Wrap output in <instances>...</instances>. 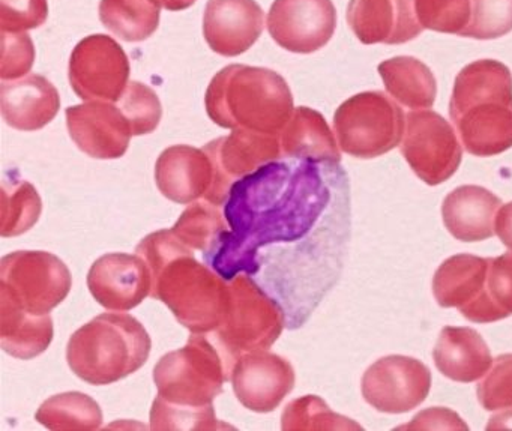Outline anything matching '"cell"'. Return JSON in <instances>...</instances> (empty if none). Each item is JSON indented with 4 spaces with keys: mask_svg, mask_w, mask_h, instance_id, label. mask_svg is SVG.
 I'll list each match as a JSON object with an SVG mask.
<instances>
[{
    "mask_svg": "<svg viewBox=\"0 0 512 431\" xmlns=\"http://www.w3.org/2000/svg\"><path fill=\"white\" fill-rule=\"evenodd\" d=\"M229 229L203 254L224 280L248 275L302 328L343 275L352 238V194L337 161L280 158L233 182Z\"/></svg>",
    "mask_w": 512,
    "mask_h": 431,
    "instance_id": "cell-1",
    "label": "cell"
},
{
    "mask_svg": "<svg viewBox=\"0 0 512 431\" xmlns=\"http://www.w3.org/2000/svg\"><path fill=\"white\" fill-rule=\"evenodd\" d=\"M193 251L172 230L151 233L136 248L151 269V298L164 302L193 334H211L223 322L229 281L199 262Z\"/></svg>",
    "mask_w": 512,
    "mask_h": 431,
    "instance_id": "cell-2",
    "label": "cell"
},
{
    "mask_svg": "<svg viewBox=\"0 0 512 431\" xmlns=\"http://www.w3.org/2000/svg\"><path fill=\"white\" fill-rule=\"evenodd\" d=\"M449 116L461 145L475 157L512 148V74L494 59L472 62L458 73Z\"/></svg>",
    "mask_w": 512,
    "mask_h": 431,
    "instance_id": "cell-3",
    "label": "cell"
},
{
    "mask_svg": "<svg viewBox=\"0 0 512 431\" xmlns=\"http://www.w3.org/2000/svg\"><path fill=\"white\" fill-rule=\"evenodd\" d=\"M205 107L218 127L266 134H281L295 110L292 91L280 74L238 64L212 79Z\"/></svg>",
    "mask_w": 512,
    "mask_h": 431,
    "instance_id": "cell-4",
    "label": "cell"
},
{
    "mask_svg": "<svg viewBox=\"0 0 512 431\" xmlns=\"http://www.w3.org/2000/svg\"><path fill=\"white\" fill-rule=\"evenodd\" d=\"M151 349V337L136 317L104 313L71 335L67 361L89 385H112L140 370Z\"/></svg>",
    "mask_w": 512,
    "mask_h": 431,
    "instance_id": "cell-5",
    "label": "cell"
},
{
    "mask_svg": "<svg viewBox=\"0 0 512 431\" xmlns=\"http://www.w3.org/2000/svg\"><path fill=\"white\" fill-rule=\"evenodd\" d=\"M284 328L283 308L248 275L229 281V302L214 337L230 374L239 356L269 349Z\"/></svg>",
    "mask_w": 512,
    "mask_h": 431,
    "instance_id": "cell-6",
    "label": "cell"
},
{
    "mask_svg": "<svg viewBox=\"0 0 512 431\" xmlns=\"http://www.w3.org/2000/svg\"><path fill=\"white\" fill-rule=\"evenodd\" d=\"M230 379L223 355L203 334H191L182 349L167 353L154 368L158 395L175 406H212Z\"/></svg>",
    "mask_w": 512,
    "mask_h": 431,
    "instance_id": "cell-7",
    "label": "cell"
},
{
    "mask_svg": "<svg viewBox=\"0 0 512 431\" xmlns=\"http://www.w3.org/2000/svg\"><path fill=\"white\" fill-rule=\"evenodd\" d=\"M406 121L391 97L380 91L361 92L344 101L334 115V131L341 151L371 160L401 145Z\"/></svg>",
    "mask_w": 512,
    "mask_h": 431,
    "instance_id": "cell-8",
    "label": "cell"
},
{
    "mask_svg": "<svg viewBox=\"0 0 512 431\" xmlns=\"http://www.w3.org/2000/svg\"><path fill=\"white\" fill-rule=\"evenodd\" d=\"M68 266L47 251H16L0 260V296L32 314H50L70 295Z\"/></svg>",
    "mask_w": 512,
    "mask_h": 431,
    "instance_id": "cell-9",
    "label": "cell"
},
{
    "mask_svg": "<svg viewBox=\"0 0 512 431\" xmlns=\"http://www.w3.org/2000/svg\"><path fill=\"white\" fill-rule=\"evenodd\" d=\"M400 151L413 173L431 187L451 179L463 160L454 128L433 110H419L406 116Z\"/></svg>",
    "mask_w": 512,
    "mask_h": 431,
    "instance_id": "cell-10",
    "label": "cell"
},
{
    "mask_svg": "<svg viewBox=\"0 0 512 431\" xmlns=\"http://www.w3.org/2000/svg\"><path fill=\"white\" fill-rule=\"evenodd\" d=\"M68 76L83 101L118 103L128 86L130 61L112 37L91 35L71 53Z\"/></svg>",
    "mask_w": 512,
    "mask_h": 431,
    "instance_id": "cell-11",
    "label": "cell"
},
{
    "mask_svg": "<svg viewBox=\"0 0 512 431\" xmlns=\"http://www.w3.org/2000/svg\"><path fill=\"white\" fill-rule=\"evenodd\" d=\"M361 389L364 400L379 412H410L430 394L431 371L410 356H385L365 371Z\"/></svg>",
    "mask_w": 512,
    "mask_h": 431,
    "instance_id": "cell-12",
    "label": "cell"
},
{
    "mask_svg": "<svg viewBox=\"0 0 512 431\" xmlns=\"http://www.w3.org/2000/svg\"><path fill=\"white\" fill-rule=\"evenodd\" d=\"M215 167L214 187L205 200L224 206L233 182L250 175L263 164L283 158L280 134L233 130L221 139L212 140L203 148Z\"/></svg>",
    "mask_w": 512,
    "mask_h": 431,
    "instance_id": "cell-13",
    "label": "cell"
},
{
    "mask_svg": "<svg viewBox=\"0 0 512 431\" xmlns=\"http://www.w3.org/2000/svg\"><path fill=\"white\" fill-rule=\"evenodd\" d=\"M266 25L281 49L310 55L334 37L337 10L332 0H274Z\"/></svg>",
    "mask_w": 512,
    "mask_h": 431,
    "instance_id": "cell-14",
    "label": "cell"
},
{
    "mask_svg": "<svg viewBox=\"0 0 512 431\" xmlns=\"http://www.w3.org/2000/svg\"><path fill=\"white\" fill-rule=\"evenodd\" d=\"M242 406L257 413L274 412L295 388V368L289 359L266 350L239 356L230 374Z\"/></svg>",
    "mask_w": 512,
    "mask_h": 431,
    "instance_id": "cell-15",
    "label": "cell"
},
{
    "mask_svg": "<svg viewBox=\"0 0 512 431\" xmlns=\"http://www.w3.org/2000/svg\"><path fill=\"white\" fill-rule=\"evenodd\" d=\"M67 127L80 151L97 160L124 157L133 131L124 113L115 103L89 101L68 107Z\"/></svg>",
    "mask_w": 512,
    "mask_h": 431,
    "instance_id": "cell-16",
    "label": "cell"
},
{
    "mask_svg": "<svg viewBox=\"0 0 512 431\" xmlns=\"http://www.w3.org/2000/svg\"><path fill=\"white\" fill-rule=\"evenodd\" d=\"M88 287L107 310H133L151 296V269L139 254H104L89 269Z\"/></svg>",
    "mask_w": 512,
    "mask_h": 431,
    "instance_id": "cell-17",
    "label": "cell"
},
{
    "mask_svg": "<svg viewBox=\"0 0 512 431\" xmlns=\"http://www.w3.org/2000/svg\"><path fill=\"white\" fill-rule=\"evenodd\" d=\"M265 29V13L256 0H209L203 35L217 55L235 58L250 50Z\"/></svg>",
    "mask_w": 512,
    "mask_h": 431,
    "instance_id": "cell-18",
    "label": "cell"
},
{
    "mask_svg": "<svg viewBox=\"0 0 512 431\" xmlns=\"http://www.w3.org/2000/svg\"><path fill=\"white\" fill-rule=\"evenodd\" d=\"M347 23L362 44L409 43L424 31L415 0H350Z\"/></svg>",
    "mask_w": 512,
    "mask_h": 431,
    "instance_id": "cell-19",
    "label": "cell"
},
{
    "mask_svg": "<svg viewBox=\"0 0 512 431\" xmlns=\"http://www.w3.org/2000/svg\"><path fill=\"white\" fill-rule=\"evenodd\" d=\"M155 182L166 199L179 205H190L205 199L214 187V163L203 149L172 146L158 157Z\"/></svg>",
    "mask_w": 512,
    "mask_h": 431,
    "instance_id": "cell-20",
    "label": "cell"
},
{
    "mask_svg": "<svg viewBox=\"0 0 512 431\" xmlns=\"http://www.w3.org/2000/svg\"><path fill=\"white\" fill-rule=\"evenodd\" d=\"M0 103L5 122L19 131L41 130L56 118L61 109L58 89L38 74L2 83Z\"/></svg>",
    "mask_w": 512,
    "mask_h": 431,
    "instance_id": "cell-21",
    "label": "cell"
},
{
    "mask_svg": "<svg viewBox=\"0 0 512 431\" xmlns=\"http://www.w3.org/2000/svg\"><path fill=\"white\" fill-rule=\"evenodd\" d=\"M502 200L478 185L455 188L442 203V218L448 232L461 242L490 239Z\"/></svg>",
    "mask_w": 512,
    "mask_h": 431,
    "instance_id": "cell-22",
    "label": "cell"
},
{
    "mask_svg": "<svg viewBox=\"0 0 512 431\" xmlns=\"http://www.w3.org/2000/svg\"><path fill=\"white\" fill-rule=\"evenodd\" d=\"M433 359L439 373L460 383L481 379L494 361L481 334L467 326H445L434 347Z\"/></svg>",
    "mask_w": 512,
    "mask_h": 431,
    "instance_id": "cell-23",
    "label": "cell"
},
{
    "mask_svg": "<svg viewBox=\"0 0 512 431\" xmlns=\"http://www.w3.org/2000/svg\"><path fill=\"white\" fill-rule=\"evenodd\" d=\"M50 314H32L10 299L0 296V346L14 358L34 359L49 349L53 341Z\"/></svg>",
    "mask_w": 512,
    "mask_h": 431,
    "instance_id": "cell-24",
    "label": "cell"
},
{
    "mask_svg": "<svg viewBox=\"0 0 512 431\" xmlns=\"http://www.w3.org/2000/svg\"><path fill=\"white\" fill-rule=\"evenodd\" d=\"M280 140L283 158L341 163V152L328 122L310 107L293 110Z\"/></svg>",
    "mask_w": 512,
    "mask_h": 431,
    "instance_id": "cell-25",
    "label": "cell"
},
{
    "mask_svg": "<svg viewBox=\"0 0 512 431\" xmlns=\"http://www.w3.org/2000/svg\"><path fill=\"white\" fill-rule=\"evenodd\" d=\"M490 260L472 254L446 259L434 272L433 293L437 304L458 311L472 305L484 292Z\"/></svg>",
    "mask_w": 512,
    "mask_h": 431,
    "instance_id": "cell-26",
    "label": "cell"
},
{
    "mask_svg": "<svg viewBox=\"0 0 512 431\" xmlns=\"http://www.w3.org/2000/svg\"><path fill=\"white\" fill-rule=\"evenodd\" d=\"M386 92L407 109H431L437 95V82L427 65L412 56H398L377 68Z\"/></svg>",
    "mask_w": 512,
    "mask_h": 431,
    "instance_id": "cell-27",
    "label": "cell"
},
{
    "mask_svg": "<svg viewBox=\"0 0 512 431\" xmlns=\"http://www.w3.org/2000/svg\"><path fill=\"white\" fill-rule=\"evenodd\" d=\"M35 418L49 430L92 431L103 425V410L88 394L64 392L44 401Z\"/></svg>",
    "mask_w": 512,
    "mask_h": 431,
    "instance_id": "cell-28",
    "label": "cell"
},
{
    "mask_svg": "<svg viewBox=\"0 0 512 431\" xmlns=\"http://www.w3.org/2000/svg\"><path fill=\"white\" fill-rule=\"evenodd\" d=\"M104 28L127 43L148 40L160 26V7L152 0H101Z\"/></svg>",
    "mask_w": 512,
    "mask_h": 431,
    "instance_id": "cell-29",
    "label": "cell"
},
{
    "mask_svg": "<svg viewBox=\"0 0 512 431\" xmlns=\"http://www.w3.org/2000/svg\"><path fill=\"white\" fill-rule=\"evenodd\" d=\"M43 202L37 188L20 178L17 170L5 173L2 182L0 235L13 238L31 230L40 220Z\"/></svg>",
    "mask_w": 512,
    "mask_h": 431,
    "instance_id": "cell-30",
    "label": "cell"
},
{
    "mask_svg": "<svg viewBox=\"0 0 512 431\" xmlns=\"http://www.w3.org/2000/svg\"><path fill=\"white\" fill-rule=\"evenodd\" d=\"M461 316L473 323H493L512 314V251L490 260L484 292Z\"/></svg>",
    "mask_w": 512,
    "mask_h": 431,
    "instance_id": "cell-31",
    "label": "cell"
},
{
    "mask_svg": "<svg viewBox=\"0 0 512 431\" xmlns=\"http://www.w3.org/2000/svg\"><path fill=\"white\" fill-rule=\"evenodd\" d=\"M227 229L229 224L224 217V212L221 214L220 206L203 199L191 203L185 209L184 214L173 226L172 232L191 250L206 254L215 247L218 239Z\"/></svg>",
    "mask_w": 512,
    "mask_h": 431,
    "instance_id": "cell-32",
    "label": "cell"
},
{
    "mask_svg": "<svg viewBox=\"0 0 512 431\" xmlns=\"http://www.w3.org/2000/svg\"><path fill=\"white\" fill-rule=\"evenodd\" d=\"M281 428L284 431L362 430L352 419L332 412L317 395H305L287 404L281 415Z\"/></svg>",
    "mask_w": 512,
    "mask_h": 431,
    "instance_id": "cell-33",
    "label": "cell"
},
{
    "mask_svg": "<svg viewBox=\"0 0 512 431\" xmlns=\"http://www.w3.org/2000/svg\"><path fill=\"white\" fill-rule=\"evenodd\" d=\"M152 430H226L235 427L223 424L215 416L214 404L203 409L175 406L167 403L160 395L155 398L151 409Z\"/></svg>",
    "mask_w": 512,
    "mask_h": 431,
    "instance_id": "cell-34",
    "label": "cell"
},
{
    "mask_svg": "<svg viewBox=\"0 0 512 431\" xmlns=\"http://www.w3.org/2000/svg\"><path fill=\"white\" fill-rule=\"evenodd\" d=\"M116 106L130 124L133 136L154 133L163 118V107L154 89L140 82L128 83Z\"/></svg>",
    "mask_w": 512,
    "mask_h": 431,
    "instance_id": "cell-35",
    "label": "cell"
},
{
    "mask_svg": "<svg viewBox=\"0 0 512 431\" xmlns=\"http://www.w3.org/2000/svg\"><path fill=\"white\" fill-rule=\"evenodd\" d=\"M415 10L422 28L461 37L472 19V0H415Z\"/></svg>",
    "mask_w": 512,
    "mask_h": 431,
    "instance_id": "cell-36",
    "label": "cell"
},
{
    "mask_svg": "<svg viewBox=\"0 0 512 431\" xmlns=\"http://www.w3.org/2000/svg\"><path fill=\"white\" fill-rule=\"evenodd\" d=\"M512 31V0H472V19L461 37L497 40Z\"/></svg>",
    "mask_w": 512,
    "mask_h": 431,
    "instance_id": "cell-37",
    "label": "cell"
},
{
    "mask_svg": "<svg viewBox=\"0 0 512 431\" xmlns=\"http://www.w3.org/2000/svg\"><path fill=\"white\" fill-rule=\"evenodd\" d=\"M478 400L488 412H500V418L512 416V353L497 356L484 380L478 385Z\"/></svg>",
    "mask_w": 512,
    "mask_h": 431,
    "instance_id": "cell-38",
    "label": "cell"
},
{
    "mask_svg": "<svg viewBox=\"0 0 512 431\" xmlns=\"http://www.w3.org/2000/svg\"><path fill=\"white\" fill-rule=\"evenodd\" d=\"M49 17V0H0L2 32L31 31L41 28Z\"/></svg>",
    "mask_w": 512,
    "mask_h": 431,
    "instance_id": "cell-39",
    "label": "cell"
},
{
    "mask_svg": "<svg viewBox=\"0 0 512 431\" xmlns=\"http://www.w3.org/2000/svg\"><path fill=\"white\" fill-rule=\"evenodd\" d=\"M2 67L0 77L4 82L17 80L31 73L35 62L34 41L26 32H2Z\"/></svg>",
    "mask_w": 512,
    "mask_h": 431,
    "instance_id": "cell-40",
    "label": "cell"
},
{
    "mask_svg": "<svg viewBox=\"0 0 512 431\" xmlns=\"http://www.w3.org/2000/svg\"><path fill=\"white\" fill-rule=\"evenodd\" d=\"M494 233L505 247L512 250V202L506 203L497 211Z\"/></svg>",
    "mask_w": 512,
    "mask_h": 431,
    "instance_id": "cell-41",
    "label": "cell"
},
{
    "mask_svg": "<svg viewBox=\"0 0 512 431\" xmlns=\"http://www.w3.org/2000/svg\"><path fill=\"white\" fill-rule=\"evenodd\" d=\"M155 5L160 8H166L169 11H182L187 8L193 7L196 0H152Z\"/></svg>",
    "mask_w": 512,
    "mask_h": 431,
    "instance_id": "cell-42",
    "label": "cell"
}]
</instances>
